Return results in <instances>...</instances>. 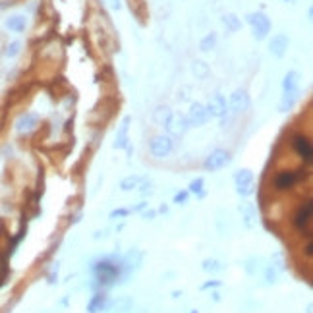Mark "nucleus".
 <instances>
[{
    "label": "nucleus",
    "instance_id": "f257e3e1",
    "mask_svg": "<svg viewBox=\"0 0 313 313\" xmlns=\"http://www.w3.org/2000/svg\"><path fill=\"white\" fill-rule=\"evenodd\" d=\"M302 178H304L302 170H282L275 176V188L279 191H286V189L294 188Z\"/></svg>",
    "mask_w": 313,
    "mask_h": 313
},
{
    "label": "nucleus",
    "instance_id": "f03ea898",
    "mask_svg": "<svg viewBox=\"0 0 313 313\" xmlns=\"http://www.w3.org/2000/svg\"><path fill=\"white\" fill-rule=\"evenodd\" d=\"M234 182H236V191L240 195H251L253 193V174L251 170L244 168V170H238L234 174Z\"/></svg>",
    "mask_w": 313,
    "mask_h": 313
},
{
    "label": "nucleus",
    "instance_id": "7ed1b4c3",
    "mask_svg": "<svg viewBox=\"0 0 313 313\" xmlns=\"http://www.w3.org/2000/svg\"><path fill=\"white\" fill-rule=\"evenodd\" d=\"M95 275H97V281L104 282V284H110V282L116 279L118 275V267L110 265L108 261H103V263H97L93 267Z\"/></svg>",
    "mask_w": 313,
    "mask_h": 313
},
{
    "label": "nucleus",
    "instance_id": "20e7f679",
    "mask_svg": "<svg viewBox=\"0 0 313 313\" xmlns=\"http://www.w3.org/2000/svg\"><path fill=\"white\" fill-rule=\"evenodd\" d=\"M228 162H230V153L224 149H217L205 158V168L215 172V170H220L222 166H226Z\"/></svg>",
    "mask_w": 313,
    "mask_h": 313
},
{
    "label": "nucleus",
    "instance_id": "39448f33",
    "mask_svg": "<svg viewBox=\"0 0 313 313\" xmlns=\"http://www.w3.org/2000/svg\"><path fill=\"white\" fill-rule=\"evenodd\" d=\"M292 147H294V151L302 156L306 162H312L313 147L306 135H294V137H292Z\"/></svg>",
    "mask_w": 313,
    "mask_h": 313
},
{
    "label": "nucleus",
    "instance_id": "423d86ee",
    "mask_svg": "<svg viewBox=\"0 0 313 313\" xmlns=\"http://www.w3.org/2000/svg\"><path fill=\"white\" fill-rule=\"evenodd\" d=\"M248 22L253 26L255 37H259V39H263L271 29V22H269V18L265 14H251V16H248Z\"/></svg>",
    "mask_w": 313,
    "mask_h": 313
},
{
    "label": "nucleus",
    "instance_id": "0eeeda50",
    "mask_svg": "<svg viewBox=\"0 0 313 313\" xmlns=\"http://www.w3.org/2000/svg\"><path fill=\"white\" fill-rule=\"evenodd\" d=\"M312 213H313V203H312V199H308V201L298 209V213H296V217H294V226H296L298 230H304V228L310 224V220H312Z\"/></svg>",
    "mask_w": 313,
    "mask_h": 313
},
{
    "label": "nucleus",
    "instance_id": "6e6552de",
    "mask_svg": "<svg viewBox=\"0 0 313 313\" xmlns=\"http://www.w3.org/2000/svg\"><path fill=\"white\" fill-rule=\"evenodd\" d=\"M170 151H172V141H170V137L158 135V137H155V139L151 141V153L155 156H158V158L168 156Z\"/></svg>",
    "mask_w": 313,
    "mask_h": 313
},
{
    "label": "nucleus",
    "instance_id": "1a4fd4ad",
    "mask_svg": "<svg viewBox=\"0 0 313 313\" xmlns=\"http://www.w3.org/2000/svg\"><path fill=\"white\" fill-rule=\"evenodd\" d=\"M39 124V116L33 112H26L16 120V131L18 133H29Z\"/></svg>",
    "mask_w": 313,
    "mask_h": 313
},
{
    "label": "nucleus",
    "instance_id": "9d476101",
    "mask_svg": "<svg viewBox=\"0 0 313 313\" xmlns=\"http://www.w3.org/2000/svg\"><path fill=\"white\" fill-rule=\"evenodd\" d=\"M211 118V114H209V110H207V106H203V104H199V103H195L193 106H191V112H189V124L191 126H203L207 120Z\"/></svg>",
    "mask_w": 313,
    "mask_h": 313
},
{
    "label": "nucleus",
    "instance_id": "9b49d317",
    "mask_svg": "<svg viewBox=\"0 0 313 313\" xmlns=\"http://www.w3.org/2000/svg\"><path fill=\"white\" fill-rule=\"evenodd\" d=\"M188 120L182 116V114H172L168 120H166V128L172 135H182L186 130H188Z\"/></svg>",
    "mask_w": 313,
    "mask_h": 313
},
{
    "label": "nucleus",
    "instance_id": "f8f14e48",
    "mask_svg": "<svg viewBox=\"0 0 313 313\" xmlns=\"http://www.w3.org/2000/svg\"><path fill=\"white\" fill-rule=\"evenodd\" d=\"M230 106L234 112H242V110H248L250 106V97L246 91H236L230 99Z\"/></svg>",
    "mask_w": 313,
    "mask_h": 313
},
{
    "label": "nucleus",
    "instance_id": "ddd939ff",
    "mask_svg": "<svg viewBox=\"0 0 313 313\" xmlns=\"http://www.w3.org/2000/svg\"><path fill=\"white\" fill-rule=\"evenodd\" d=\"M207 110H209L211 116H219V118L224 116V114H226V101H224V97H222V95H215V97L211 99Z\"/></svg>",
    "mask_w": 313,
    "mask_h": 313
},
{
    "label": "nucleus",
    "instance_id": "4468645a",
    "mask_svg": "<svg viewBox=\"0 0 313 313\" xmlns=\"http://www.w3.org/2000/svg\"><path fill=\"white\" fill-rule=\"evenodd\" d=\"M286 49H288V37H286V35H277V37L271 41V51H273L277 56H282Z\"/></svg>",
    "mask_w": 313,
    "mask_h": 313
},
{
    "label": "nucleus",
    "instance_id": "2eb2a0df",
    "mask_svg": "<svg viewBox=\"0 0 313 313\" xmlns=\"http://www.w3.org/2000/svg\"><path fill=\"white\" fill-rule=\"evenodd\" d=\"M6 27L10 31H16V33H22L26 29V18L24 16H12L6 20Z\"/></svg>",
    "mask_w": 313,
    "mask_h": 313
},
{
    "label": "nucleus",
    "instance_id": "dca6fc26",
    "mask_svg": "<svg viewBox=\"0 0 313 313\" xmlns=\"http://www.w3.org/2000/svg\"><path fill=\"white\" fill-rule=\"evenodd\" d=\"M128 124H130V118H126L120 131H118V135H116V143H114L116 149H124L128 145Z\"/></svg>",
    "mask_w": 313,
    "mask_h": 313
},
{
    "label": "nucleus",
    "instance_id": "f3484780",
    "mask_svg": "<svg viewBox=\"0 0 313 313\" xmlns=\"http://www.w3.org/2000/svg\"><path fill=\"white\" fill-rule=\"evenodd\" d=\"M240 213H242V217L246 220V224L248 226H253V219H255V207L251 205V203H242L240 205Z\"/></svg>",
    "mask_w": 313,
    "mask_h": 313
},
{
    "label": "nucleus",
    "instance_id": "a211bd4d",
    "mask_svg": "<svg viewBox=\"0 0 313 313\" xmlns=\"http://www.w3.org/2000/svg\"><path fill=\"white\" fill-rule=\"evenodd\" d=\"M298 95H300L298 89H296V91H286V95H284V99H282V103H281V106H279L282 112H286L288 108L294 106V103L298 101Z\"/></svg>",
    "mask_w": 313,
    "mask_h": 313
},
{
    "label": "nucleus",
    "instance_id": "6ab92c4d",
    "mask_svg": "<svg viewBox=\"0 0 313 313\" xmlns=\"http://www.w3.org/2000/svg\"><path fill=\"white\" fill-rule=\"evenodd\" d=\"M141 182H143L141 176H128V178H124V180L120 182V188L124 189V191H131V189L139 188Z\"/></svg>",
    "mask_w": 313,
    "mask_h": 313
},
{
    "label": "nucleus",
    "instance_id": "aec40b11",
    "mask_svg": "<svg viewBox=\"0 0 313 313\" xmlns=\"http://www.w3.org/2000/svg\"><path fill=\"white\" fill-rule=\"evenodd\" d=\"M104 304H106V296H103V294H97L93 300L89 302V313H99L103 312V308H104Z\"/></svg>",
    "mask_w": 313,
    "mask_h": 313
},
{
    "label": "nucleus",
    "instance_id": "412c9836",
    "mask_svg": "<svg viewBox=\"0 0 313 313\" xmlns=\"http://www.w3.org/2000/svg\"><path fill=\"white\" fill-rule=\"evenodd\" d=\"M298 81H300V76L296 72H290L286 78H284V89L286 91H296L298 89Z\"/></svg>",
    "mask_w": 313,
    "mask_h": 313
},
{
    "label": "nucleus",
    "instance_id": "4be33fe9",
    "mask_svg": "<svg viewBox=\"0 0 313 313\" xmlns=\"http://www.w3.org/2000/svg\"><path fill=\"white\" fill-rule=\"evenodd\" d=\"M203 271H207V273H219V271H222V265H220L219 261H215V259H207V261H203Z\"/></svg>",
    "mask_w": 313,
    "mask_h": 313
},
{
    "label": "nucleus",
    "instance_id": "5701e85b",
    "mask_svg": "<svg viewBox=\"0 0 313 313\" xmlns=\"http://www.w3.org/2000/svg\"><path fill=\"white\" fill-rule=\"evenodd\" d=\"M130 308H131V300H130V298L116 300V302L112 304V310H116V312H128Z\"/></svg>",
    "mask_w": 313,
    "mask_h": 313
},
{
    "label": "nucleus",
    "instance_id": "b1692460",
    "mask_svg": "<svg viewBox=\"0 0 313 313\" xmlns=\"http://www.w3.org/2000/svg\"><path fill=\"white\" fill-rule=\"evenodd\" d=\"M189 191H191V193H197V195H203V178H195V180L189 184Z\"/></svg>",
    "mask_w": 313,
    "mask_h": 313
},
{
    "label": "nucleus",
    "instance_id": "393cba45",
    "mask_svg": "<svg viewBox=\"0 0 313 313\" xmlns=\"http://www.w3.org/2000/svg\"><path fill=\"white\" fill-rule=\"evenodd\" d=\"M224 26H226L228 29L236 31V29L240 27V22L236 20V16H224Z\"/></svg>",
    "mask_w": 313,
    "mask_h": 313
},
{
    "label": "nucleus",
    "instance_id": "a878e982",
    "mask_svg": "<svg viewBox=\"0 0 313 313\" xmlns=\"http://www.w3.org/2000/svg\"><path fill=\"white\" fill-rule=\"evenodd\" d=\"M20 47H22V43H20V41H14V43H10V45H8V49H6V56L14 58V56L20 52Z\"/></svg>",
    "mask_w": 313,
    "mask_h": 313
},
{
    "label": "nucleus",
    "instance_id": "bb28decb",
    "mask_svg": "<svg viewBox=\"0 0 313 313\" xmlns=\"http://www.w3.org/2000/svg\"><path fill=\"white\" fill-rule=\"evenodd\" d=\"M215 43H217V37H215V35L205 37V39L201 41V51H209V49H213V47H215Z\"/></svg>",
    "mask_w": 313,
    "mask_h": 313
},
{
    "label": "nucleus",
    "instance_id": "cd10ccee",
    "mask_svg": "<svg viewBox=\"0 0 313 313\" xmlns=\"http://www.w3.org/2000/svg\"><path fill=\"white\" fill-rule=\"evenodd\" d=\"M170 118V112H168V108H158L155 112V120L156 122H166Z\"/></svg>",
    "mask_w": 313,
    "mask_h": 313
},
{
    "label": "nucleus",
    "instance_id": "c85d7f7f",
    "mask_svg": "<svg viewBox=\"0 0 313 313\" xmlns=\"http://www.w3.org/2000/svg\"><path fill=\"white\" fill-rule=\"evenodd\" d=\"M273 261H277V269H279V271H284V269H286L284 259H282V253H275V255H273Z\"/></svg>",
    "mask_w": 313,
    "mask_h": 313
},
{
    "label": "nucleus",
    "instance_id": "c756f323",
    "mask_svg": "<svg viewBox=\"0 0 313 313\" xmlns=\"http://www.w3.org/2000/svg\"><path fill=\"white\" fill-rule=\"evenodd\" d=\"M186 199H188V191H180L174 195V203H186Z\"/></svg>",
    "mask_w": 313,
    "mask_h": 313
},
{
    "label": "nucleus",
    "instance_id": "7c9ffc66",
    "mask_svg": "<svg viewBox=\"0 0 313 313\" xmlns=\"http://www.w3.org/2000/svg\"><path fill=\"white\" fill-rule=\"evenodd\" d=\"M130 211L128 209H116V211H112L110 213V219H116V217H126Z\"/></svg>",
    "mask_w": 313,
    "mask_h": 313
},
{
    "label": "nucleus",
    "instance_id": "2f4dec72",
    "mask_svg": "<svg viewBox=\"0 0 313 313\" xmlns=\"http://www.w3.org/2000/svg\"><path fill=\"white\" fill-rule=\"evenodd\" d=\"M193 70L199 74V76H205V72H207V68L203 66V62H195V66H193Z\"/></svg>",
    "mask_w": 313,
    "mask_h": 313
},
{
    "label": "nucleus",
    "instance_id": "473e14b6",
    "mask_svg": "<svg viewBox=\"0 0 313 313\" xmlns=\"http://www.w3.org/2000/svg\"><path fill=\"white\" fill-rule=\"evenodd\" d=\"M267 281L275 282V271H273V267H269V269H267Z\"/></svg>",
    "mask_w": 313,
    "mask_h": 313
},
{
    "label": "nucleus",
    "instance_id": "72a5a7b5",
    "mask_svg": "<svg viewBox=\"0 0 313 313\" xmlns=\"http://www.w3.org/2000/svg\"><path fill=\"white\" fill-rule=\"evenodd\" d=\"M306 255H310V257L313 255V242L312 240H310V242H308V246H306Z\"/></svg>",
    "mask_w": 313,
    "mask_h": 313
},
{
    "label": "nucleus",
    "instance_id": "f704fd0d",
    "mask_svg": "<svg viewBox=\"0 0 313 313\" xmlns=\"http://www.w3.org/2000/svg\"><path fill=\"white\" fill-rule=\"evenodd\" d=\"M220 282L219 281H213V282H207V284H203V288H211V286H219Z\"/></svg>",
    "mask_w": 313,
    "mask_h": 313
},
{
    "label": "nucleus",
    "instance_id": "c9c22d12",
    "mask_svg": "<svg viewBox=\"0 0 313 313\" xmlns=\"http://www.w3.org/2000/svg\"><path fill=\"white\" fill-rule=\"evenodd\" d=\"M155 217V211H149V213H145V219H153Z\"/></svg>",
    "mask_w": 313,
    "mask_h": 313
},
{
    "label": "nucleus",
    "instance_id": "e433bc0d",
    "mask_svg": "<svg viewBox=\"0 0 313 313\" xmlns=\"http://www.w3.org/2000/svg\"><path fill=\"white\" fill-rule=\"evenodd\" d=\"M191 313H197V312H191Z\"/></svg>",
    "mask_w": 313,
    "mask_h": 313
}]
</instances>
